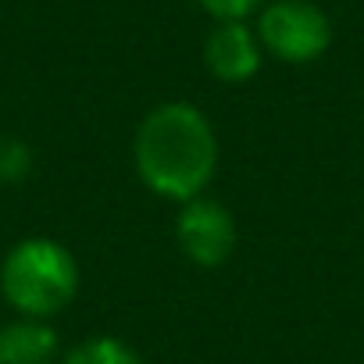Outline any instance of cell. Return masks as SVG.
Returning a JSON list of instances; mask_svg holds the SVG:
<instances>
[{
  "label": "cell",
  "mask_w": 364,
  "mask_h": 364,
  "mask_svg": "<svg viewBox=\"0 0 364 364\" xmlns=\"http://www.w3.org/2000/svg\"><path fill=\"white\" fill-rule=\"evenodd\" d=\"M257 40L279 61L304 65L328 50L332 26H328L325 11L314 8L311 0H275V4H268L261 11Z\"/></svg>",
  "instance_id": "cell-3"
},
{
  "label": "cell",
  "mask_w": 364,
  "mask_h": 364,
  "mask_svg": "<svg viewBox=\"0 0 364 364\" xmlns=\"http://www.w3.org/2000/svg\"><path fill=\"white\" fill-rule=\"evenodd\" d=\"M218 143L211 122L190 104L154 107L136 132V168L143 182L171 200H193L215 175Z\"/></svg>",
  "instance_id": "cell-1"
},
{
  "label": "cell",
  "mask_w": 364,
  "mask_h": 364,
  "mask_svg": "<svg viewBox=\"0 0 364 364\" xmlns=\"http://www.w3.org/2000/svg\"><path fill=\"white\" fill-rule=\"evenodd\" d=\"M65 364H139V357H136L125 343L100 336V339H90V343L75 346V350L65 357Z\"/></svg>",
  "instance_id": "cell-7"
},
{
  "label": "cell",
  "mask_w": 364,
  "mask_h": 364,
  "mask_svg": "<svg viewBox=\"0 0 364 364\" xmlns=\"http://www.w3.org/2000/svg\"><path fill=\"white\" fill-rule=\"evenodd\" d=\"M178 247L193 264L204 268L222 264L236 247L232 215L215 200H197V197L186 200V208L178 215Z\"/></svg>",
  "instance_id": "cell-4"
},
{
  "label": "cell",
  "mask_w": 364,
  "mask_h": 364,
  "mask_svg": "<svg viewBox=\"0 0 364 364\" xmlns=\"http://www.w3.org/2000/svg\"><path fill=\"white\" fill-rule=\"evenodd\" d=\"M0 289H4L8 304L26 318H50L75 296L79 268L61 243L26 240L4 257Z\"/></svg>",
  "instance_id": "cell-2"
},
{
  "label": "cell",
  "mask_w": 364,
  "mask_h": 364,
  "mask_svg": "<svg viewBox=\"0 0 364 364\" xmlns=\"http://www.w3.org/2000/svg\"><path fill=\"white\" fill-rule=\"evenodd\" d=\"M208 68L222 82H247L261 65V40L243 22H218L204 47Z\"/></svg>",
  "instance_id": "cell-5"
},
{
  "label": "cell",
  "mask_w": 364,
  "mask_h": 364,
  "mask_svg": "<svg viewBox=\"0 0 364 364\" xmlns=\"http://www.w3.org/2000/svg\"><path fill=\"white\" fill-rule=\"evenodd\" d=\"M29 171V150L18 139H0V182H18Z\"/></svg>",
  "instance_id": "cell-8"
},
{
  "label": "cell",
  "mask_w": 364,
  "mask_h": 364,
  "mask_svg": "<svg viewBox=\"0 0 364 364\" xmlns=\"http://www.w3.org/2000/svg\"><path fill=\"white\" fill-rule=\"evenodd\" d=\"M58 353V336L43 318H22L0 328V364H50Z\"/></svg>",
  "instance_id": "cell-6"
},
{
  "label": "cell",
  "mask_w": 364,
  "mask_h": 364,
  "mask_svg": "<svg viewBox=\"0 0 364 364\" xmlns=\"http://www.w3.org/2000/svg\"><path fill=\"white\" fill-rule=\"evenodd\" d=\"M197 4L208 15H215L218 22H243L250 11H257L264 4V0H197Z\"/></svg>",
  "instance_id": "cell-9"
}]
</instances>
